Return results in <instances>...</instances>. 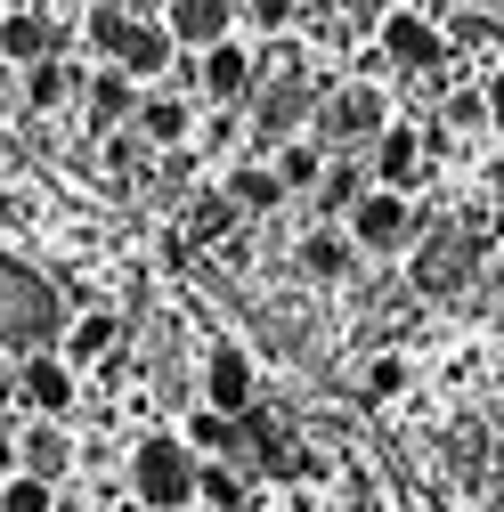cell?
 Masks as SVG:
<instances>
[{
    "label": "cell",
    "instance_id": "6da1fadb",
    "mask_svg": "<svg viewBox=\"0 0 504 512\" xmlns=\"http://www.w3.org/2000/svg\"><path fill=\"white\" fill-rule=\"evenodd\" d=\"M131 504L147 512H196V456L179 431H147L131 447Z\"/></svg>",
    "mask_w": 504,
    "mask_h": 512
},
{
    "label": "cell",
    "instance_id": "7a4b0ae2",
    "mask_svg": "<svg viewBox=\"0 0 504 512\" xmlns=\"http://www.w3.org/2000/svg\"><path fill=\"white\" fill-rule=\"evenodd\" d=\"M57 326H66V309H57V293L25 269V261H9L0 252V350H41V342H57Z\"/></svg>",
    "mask_w": 504,
    "mask_h": 512
},
{
    "label": "cell",
    "instance_id": "3957f363",
    "mask_svg": "<svg viewBox=\"0 0 504 512\" xmlns=\"http://www.w3.org/2000/svg\"><path fill=\"white\" fill-rule=\"evenodd\" d=\"M342 236H350L358 252H407V244L423 236L415 196H383V187H366V196L342 212Z\"/></svg>",
    "mask_w": 504,
    "mask_h": 512
},
{
    "label": "cell",
    "instance_id": "277c9868",
    "mask_svg": "<svg viewBox=\"0 0 504 512\" xmlns=\"http://www.w3.org/2000/svg\"><path fill=\"white\" fill-rule=\"evenodd\" d=\"M252 399H261L252 350H244V342H212V350H204V407H212V415H228V423H244V415H252Z\"/></svg>",
    "mask_w": 504,
    "mask_h": 512
},
{
    "label": "cell",
    "instance_id": "5b68a950",
    "mask_svg": "<svg viewBox=\"0 0 504 512\" xmlns=\"http://www.w3.org/2000/svg\"><path fill=\"white\" fill-rule=\"evenodd\" d=\"M17 399H25L41 423H66V415H74V399H82V374L57 358V350H33V358L17 366Z\"/></svg>",
    "mask_w": 504,
    "mask_h": 512
},
{
    "label": "cell",
    "instance_id": "8992f818",
    "mask_svg": "<svg viewBox=\"0 0 504 512\" xmlns=\"http://www.w3.org/2000/svg\"><path fill=\"white\" fill-rule=\"evenodd\" d=\"M383 122H391V98L374 90V82H350V90H334V98L318 106V131H326L334 147H342V139H374Z\"/></svg>",
    "mask_w": 504,
    "mask_h": 512
},
{
    "label": "cell",
    "instance_id": "52a82bcc",
    "mask_svg": "<svg viewBox=\"0 0 504 512\" xmlns=\"http://www.w3.org/2000/svg\"><path fill=\"white\" fill-rule=\"evenodd\" d=\"M383 57L407 66V74H431L439 57H448V33H439L423 9H391V17H383Z\"/></svg>",
    "mask_w": 504,
    "mask_h": 512
},
{
    "label": "cell",
    "instance_id": "ba28073f",
    "mask_svg": "<svg viewBox=\"0 0 504 512\" xmlns=\"http://www.w3.org/2000/svg\"><path fill=\"white\" fill-rule=\"evenodd\" d=\"M155 25L171 33V49L204 57L212 41H228V25H236V0H171V9H163Z\"/></svg>",
    "mask_w": 504,
    "mask_h": 512
},
{
    "label": "cell",
    "instance_id": "9c48e42d",
    "mask_svg": "<svg viewBox=\"0 0 504 512\" xmlns=\"http://www.w3.org/2000/svg\"><path fill=\"white\" fill-rule=\"evenodd\" d=\"M366 179L383 187V196H415L423 187V139L407 131V122H383V131H374V171Z\"/></svg>",
    "mask_w": 504,
    "mask_h": 512
},
{
    "label": "cell",
    "instance_id": "30bf717a",
    "mask_svg": "<svg viewBox=\"0 0 504 512\" xmlns=\"http://www.w3.org/2000/svg\"><path fill=\"white\" fill-rule=\"evenodd\" d=\"M252 90H261V106H252V139H261V155H269V147H285V139H301L309 90H301L293 74H277V82H252Z\"/></svg>",
    "mask_w": 504,
    "mask_h": 512
},
{
    "label": "cell",
    "instance_id": "8fae6325",
    "mask_svg": "<svg viewBox=\"0 0 504 512\" xmlns=\"http://www.w3.org/2000/svg\"><path fill=\"white\" fill-rule=\"evenodd\" d=\"M187 82H196L212 106H244V98H252V49H244V41H212Z\"/></svg>",
    "mask_w": 504,
    "mask_h": 512
},
{
    "label": "cell",
    "instance_id": "7c38bea8",
    "mask_svg": "<svg viewBox=\"0 0 504 512\" xmlns=\"http://www.w3.org/2000/svg\"><path fill=\"white\" fill-rule=\"evenodd\" d=\"M131 139H139V147H187V139H196V106H187L179 90H139Z\"/></svg>",
    "mask_w": 504,
    "mask_h": 512
},
{
    "label": "cell",
    "instance_id": "4fadbf2b",
    "mask_svg": "<svg viewBox=\"0 0 504 512\" xmlns=\"http://www.w3.org/2000/svg\"><path fill=\"white\" fill-rule=\"evenodd\" d=\"M171 57H179V49H171V33H163L155 17H131V33H122V49H114V74H131V82L147 90V82H163V74H171Z\"/></svg>",
    "mask_w": 504,
    "mask_h": 512
},
{
    "label": "cell",
    "instance_id": "5bb4252c",
    "mask_svg": "<svg viewBox=\"0 0 504 512\" xmlns=\"http://www.w3.org/2000/svg\"><path fill=\"white\" fill-rule=\"evenodd\" d=\"M472 261H480V244H472L464 228H439V244H423L415 277H423V293H448L456 277H472Z\"/></svg>",
    "mask_w": 504,
    "mask_h": 512
},
{
    "label": "cell",
    "instance_id": "9a60e30c",
    "mask_svg": "<svg viewBox=\"0 0 504 512\" xmlns=\"http://www.w3.org/2000/svg\"><path fill=\"white\" fill-rule=\"evenodd\" d=\"M114 342H122V317H114V309H82L74 326H66V350H57V358L82 374V366H106V358H114Z\"/></svg>",
    "mask_w": 504,
    "mask_h": 512
},
{
    "label": "cell",
    "instance_id": "2e32d148",
    "mask_svg": "<svg viewBox=\"0 0 504 512\" xmlns=\"http://www.w3.org/2000/svg\"><path fill=\"white\" fill-rule=\"evenodd\" d=\"M17 472H33V480H66L74 472V439L57 431V423H33V431H17Z\"/></svg>",
    "mask_w": 504,
    "mask_h": 512
},
{
    "label": "cell",
    "instance_id": "e0dca14e",
    "mask_svg": "<svg viewBox=\"0 0 504 512\" xmlns=\"http://www.w3.org/2000/svg\"><path fill=\"white\" fill-rule=\"evenodd\" d=\"M57 33L49 17H33V9H9L0 17V57H9V66H41V57H57Z\"/></svg>",
    "mask_w": 504,
    "mask_h": 512
},
{
    "label": "cell",
    "instance_id": "ac0fdd59",
    "mask_svg": "<svg viewBox=\"0 0 504 512\" xmlns=\"http://www.w3.org/2000/svg\"><path fill=\"white\" fill-rule=\"evenodd\" d=\"M82 98H90V122H106V131H131V114H139V82L131 74H82Z\"/></svg>",
    "mask_w": 504,
    "mask_h": 512
},
{
    "label": "cell",
    "instance_id": "d6986e66",
    "mask_svg": "<svg viewBox=\"0 0 504 512\" xmlns=\"http://www.w3.org/2000/svg\"><path fill=\"white\" fill-rule=\"evenodd\" d=\"M220 196H228L236 212H277V204H285V187H277L269 155H252V163H236V171H228V187H220Z\"/></svg>",
    "mask_w": 504,
    "mask_h": 512
},
{
    "label": "cell",
    "instance_id": "ffe728a7",
    "mask_svg": "<svg viewBox=\"0 0 504 512\" xmlns=\"http://www.w3.org/2000/svg\"><path fill=\"white\" fill-rule=\"evenodd\" d=\"M269 171H277L285 196H301V187L326 179V147H318V139H285V147H269Z\"/></svg>",
    "mask_w": 504,
    "mask_h": 512
},
{
    "label": "cell",
    "instance_id": "44dd1931",
    "mask_svg": "<svg viewBox=\"0 0 504 512\" xmlns=\"http://www.w3.org/2000/svg\"><path fill=\"white\" fill-rule=\"evenodd\" d=\"M301 269L334 285V277H350V269H358V244H350L342 228H309V236H301Z\"/></svg>",
    "mask_w": 504,
    "mask_h": 512
},
{
    "label": "cell",
    "instance_id": "7402d4cb",
    "mask_svg": "<svg viewBox=\"0 0 504 512\" xmlns=\"http://www.w3.org/2000/svg\"><path fill=\"white\" fill-rule=\"evenodd\" d=\"M25 98L41 114H57L66 98H82V66H66V57H41V66H25Z\"/></svg>",
    "mask_w": 504,
    "mask_h": 512
},
{
    "label": "cell",
    "instance_id": "603a6c76",
    "mask_svg": "<svg viewBox=\"0 0 504 512\" xmlns=\"http://www.w3.org/2000/svg\"><path fill=\"white\" fill-rule=\"evenodd\" d=\"M196 504L204 512H252V488L236 464H196Z\"/></svg>",
    "mask_w": 504,
    "mask_h": 512
},
{
    "label": "cell",
    "instance_id": "cb8c5ba5",
    "mask_svg": "<svg viewBox=\"0 0 504 512\" xmlns=\"http://www.w3.org/2000/svg\"><path fill=\"white\" fill-rule=\"evenodd\" d=\"M179 439H187V456H196V464H220V456H228V447H236L244 431H236L228 415H212V407H196V415H187V431H179Z\"/></svg>",
    "mask_w": 504,
    "mask_h": 512
},
{
    "label": "cell",
    "instance_id": "d4e9b609",
    "mask_svg": "<svg viewBox=\"0 0 504 512\" xmlns=\"http://www.w3.org/2000/svg\"><path fill=\"white\" fill-rule=\"evenodd\" d=\"M82 33H90V49H98L106 66H114V49H122V33H131V9H122V0H98Z\"/></svg>",
    "mask_w": 504,
    "mask_h": 512
},
{
    "label": "cell",
    "instance_id": "484cf974",
    "mask_svg": "<svg viewBox=\"0 0 504 512\" xmlns=\"http://www.w3.org/2000/svg\"><path fill=\"white\" fill-rule=\"evenodd\" d=\"M0 512H57V488L33 480V472H17V480H0Z\"/></svg>",
    "mask_w": 504,
    "mask_h": 512
},
{
    "label": "cell",
    "instance_id": "4316f807",
    "mask_svg": "<svg viewBox=\"0 0 504 512\" xmlns=\"http://www.w3.org/2000/svg\"><path fill=\"white\" fill-rule=\"evenodd\" d=\"M358 196H366V171H358V163H342V171L326 163V179H318V204H326V212H350Z\"/></svg>",
    "mask_w": 504,
    "mask_h": 512
},
{
    "label": "cell",
    "instance_id": "83f0119b",
    "mask_svg": "<svg viewBox=\"0 0 504 512\" xmlns=\"http://www.w3.org/2000/svg\"><path fill=\"white\" fill-rule=\"evenodd\" d=\"M407 391V358H374L366 366V399H399Z\"/></svg>",
    "mask_w": 504,
    "mask_h": 512
},
{
    "label": "cell",
    "instance_id": "f1b7e54d",
    "mask_svg": "<svg viewBox=\"0 0 504 512\" xmlns=\"http://www.w3.org/2000/svg\"><path fill=\"white\" fill-rule=\"evenodd\" d=\"M228 220H236V204H228V196H204V204H196V220H187V228H196V236H220Z\"/></svg>",
    "mask_w": 504,
    "mask_h": 512
},
{
    "label": "cell",
    "instance_id": "f546056e",
    "mask_svg": "<svg viewBox=\"0 0 504 512\" xmlns=\"http://www.w3.org/2000/svg\"><path fill=\"white\" fill-rule=\"evenodd\" d=\"M480 106H488V131H496V139H504V66H496V74H488V82H480Z\"/></svg>",
    "mask_w": 504,
    "mask_h": 512
},
{
    "label": "cell",
    "instance_id": "4dcf8cb0",
    "mask_svg": "<svg viewBox=\"0 0 504 512\" xmlns=\"http://www.w3.org/2000/svg\"><path fill=\"white\" fill-rule=\"evenodd\" d=\"M448 122H456V131H472V122H488V106H480V90H472V98H448Z\"/></svg>",
    "mask_w": 504,
    "mask_h": 512
},
{
    "label": "cell",
    "instance_id": "1f68e13d",
    "mask_svg": "<svg viewBox=\"0 0 504 512\" xmlns=\"http://www.w3.org/2000/svg\"><path fill=\"white\" fill-rule=\"evenodd\" d=\"M252 17H261V33H277V25L293 17V0H252Z\"/></svg>",
    "mask_w": 504,
    "mask_h": 512
},
{
    "label": "cell",
    "instance_id": "d6a6232c",
    "mask_svg": "<svg viewBox=\"0 0 504 512\" xmlns=\"http://www.w3.org/2000/svg\"><path fill=\"white\" fill-rule=\"evenodd\" d=\"M0 480H17V431L0 423Z\"/></svg>",
    "mask_w": 504,
    "mask_h": 512
},
{
    "label": "cell",
    "instance_id": "836d02e7",
    "mask_svg": "<svg viewBox=\"0 0 504 512\" xmlns=\"http://www.w3.org/2000/svg\"><path fill=\"white\" fill-rule=\"evenodd\" d=\"M114 512H147V504H131V496H122V504H114Z\"/></svg>",
    "mask_w": 504,
    "mask_h": 512
},
{
    "label": "cell",
    "instance_id": "e575fe53",
    "mask_svg": "<svg viewBox=\"0 0 504 512\" xmlns=\"http://www.w3.org/2000/svg\"><path fill=\"white\" fill-rule=\"evenodd\" d=\"M9 9H17V0H0V17H9Z\"/></svg>",
    "mask_w": 504,
    "mask_h": 512
},
{
    "label": "cell",
    "instance_id": "d590c367",
    "mask_svg": "<svg viewBox=\"0 0 504 512\" xmlns=\"http://www.w3.org/2000/svg\"><path fill=\"white\" fill-rule=\"evenodd\" d=\"M0 374H9V350H0Z\"/></svg>",
    "mask_w": 504,
    "mask_h": 512
}]
</instances>
